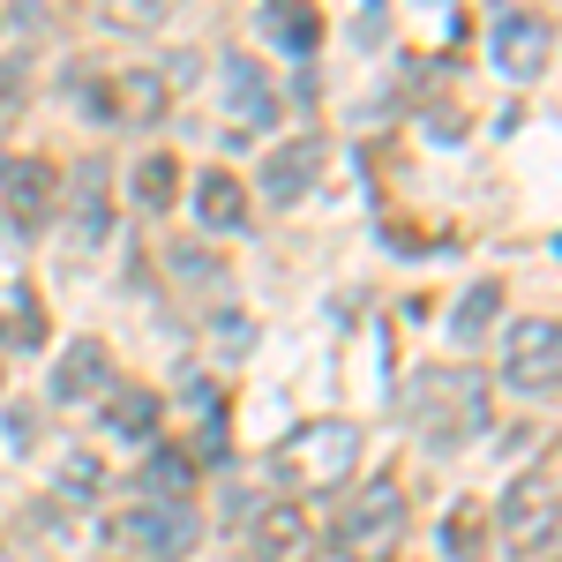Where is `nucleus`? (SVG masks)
<instances>
[{"mask_svg":"<svg viewBox=\"0 0 562 562\" xmlns=\"http://www.w3.org/2000/svg\"><path fill=\"white\" fill-rule=\"evenodd\" d=\"M405 413L428 442H465V435L487 428V375L480 368H413V390H405Z\"/></svg>","mask_w":562,"mask_h":562,"instance_id":"f03ea898","label":"nucleus"},{"mask_svg":"<svg viewBox=\"0 0 562 562\" xmlns=\"http://www.w3.org/2000/svg\"><path fill=\"white\" fill-rule=\"evenodd\" d=\"M352 465H360V428L352 420H301L270 458V473L293 495H330V487L352 480Z\"/></svg>","mask_w":562,"mask_h":562,"instance_id":"7ed1b4c3","label":"nucleus"},{"mask_svg":"<svg viewBox=\"0 0 562 562\" xmlns=\"http://www.w3.org/2000/svg\"><path fill=\"white\" fill-rule=\"evenodd\" d=\"M60 480H68L76 495H90V487H98V465H90V450H68V458H60Z\"/></svg>","mask_w":562,"mask_h":562,"instance_id":"393cba45","label":"nucleus"},{"mask_svg":"<svg viewBox=\"0 0 562 562\" xmlns=\"http://www.w3.org/2000/svg\"><path fill=\"white\" fill-rule=\"evenodd\" d=\"M15 98H23V60H0V113H15Z\"/></svg>","mask_w":562,"mask_h":562,"instance_id":"a878e982","label":"nucleus"},{"mask_svg":"<svg viewBox=\"0 0 562 562\" xmlns=\"http://www.w3.org/2000/svg\"><path fill=\"white\" fill-rule=\"evenodd\" d=\"M173 8H180V0H105V15H113V23H128V31H158Z\"/></svg>","mask_w":562,"mask_h":562,"instance_id":"4be33fe9","label":"nucleus"},{"mask_svg":"<svg viewBox=\"0 0 562 562\" xmlns=\"http://www.w3.org/2000/svg\"><path fill=\"white\" fill-rule=\"evenodd\" d=\"M278 113H285V98L262 76V60L256 53H233V60H225V128H233V143L278 128Z\"/></svg>","mask_w":562,"mask_h":562,"instance_id":"6e6552de","label":"nucleus"},{"mask_svg":"<svg viewBox=\"0 0 562 562\" xmlns=\"http://www.w3.org/2000/svg\"><path fill=\"white\" fill-rule=\"evenodd\" d=\"M315 548H323V532L301 518V503H270V510H256V555L262 562H315Z\"/></svg>","mask_w":562,"mask_h":562,"instance_id":"ddd939ff","label":"nucleus"},{"mask_svg":"<svg viewBox=\"0 0 562 562\" xmlns=\"http://www.w3.org/2000/svg\"><path fill=\"white\" fill-rule=\"evenodd\" d=\"M503 383L518 390V397H540V405L562 390V330H555V315H525V323H510Z\"/></svg>","mask_w":562,"mask_h":562,"instance_id":"20e7f679","label":"nucleus"},{"mask_svg":"<svg viewBox=\"0 0 562 562\" xmlns=\"http://www.w3.org/2000/svg\"><path fill=\"white\" fill-rule=\"evenodd\" d=\"M0 211H8L15 233H38L53 217V166L45 158H8L0 166Z\"/></svg>","mask_w":562,"mask_h":562,"instance_id":"9b49d317","label":"nucleus"},{"mask_svg":"<svg viewBox=\"0 0 562 562\" xmlns=\"http://www.w3.org/2000/svg\"><path fill=\"white\" fill-rule=\"evenodd\" d=\"M442 548H450V562H480L487 555V510L480 503H458L450 525H442Z\"/></svg>","mask_w":562,"mask_h":562,"instance_id":"6ab92c4d","label":"nucleus"},{"mask_svg":"<svg viewBox=\"0 0 562 562\" xmlns=\"http://www.w3.org/2000/svg\"><path fill=\"white\" fill-rule=\"evenodd\" d=\"M143 487H150L158 503H188V487H195V465H188L180 450H158V458L143 465Z\"/></svg>","mask_w":562,"mask_h":562,"instance_id":"aec40b11","label":"nucleus"},{"mask_svg":"<svg viewBox=\"0 0 562 562\" xmlns=\"http://www.w3.org/2000/svg\"><path fill=\"white\" fill-rule=\"evenodd\" d=\"M173 195H180V158H173V150H150V158L135 166V203H143L150 217H166V211H173Z\"/></svg>","mask_w":562,"mask_h":562,"instance_id":"a211bd4d","label":"nucleus"},{"mask_svg":"<svg viewBox=\"0 0 562 562\" xmlns=\"http://www.w3.org/2000/svg\"><path fill=\"white\" fill-rule=\"evenodd\" d=\"M555 60V15L548 8H503L495 15V68L510 83H540Z\"/></svg>","mask_w":562,"mask_h":562,"instance_id":"423d86ee","label":"nucleus"},{"mask_svg":"<svg viewBox=\"0 0 562 562\" xmlns=\"http://www.w3.org/2000/svg\"><path fill=\"white\" fill-rule=\"evenodd\" d=\"M158 413H166V405H158L150 390H135V383L105 390V428L128 435V442H150V435H158Z\"/></svg>","mask_w":562,"mask_h":562,"instance_id":"dca6fc26","label":"nucleus"},{"mask_svg":"<svg viewBox=\"0 0 562 562\" xmlns=\"http://www.w3.org/2000/svg\"><path fill=\"white\" fill-rule=\"evenodd\" d=\"M211 338H217V352H233V360H240V352H248V338H256V323H248V315H217Z\"/></svg>","mask_w":562,"mask_h":562,"instance_id":"b1692460","label":"nucleus"},{"mask_svg":"<svg viewBox=\"0 0 562 562\" xmlns=\"http://www.w3.org/2000/svg\"><path fill=\"white\" fill-rule=\"evenodd\" d=\"M195 217H203V233H240L248 225V188L233 173H203L195 180Z\"/></svg>","mask_w":562,"mask_h":562,"instance_id":"2eb2a0df","label":"nucleus"},{"mask_svg":"<svg viewBox=\"0 0 562 562\" xmlns=\"http://www.w3.org/2000/svg\"><path fill=\"white\" fill-rule=\"evenodd\" d=\"M166 98H173V90H166L158 68H121V76L98 83V105H90V113H98V121H121V128H150V121L166 113Z\"/></svg>","mask_w":562,"mask_h":562,"instance_id":"1a4fd4ad","label":"nucleus"},{"mask_svg":"<svg viewBox=\"0 0 562 562\" xmlns=\"http://www.w3.org/2000/svg\"><path fill=\"white\" fill-rule=\"evenodd\" d=\"M555 503H562L555 458H540L532 473H518L510 487H503V510H495V518H503V532H510L518 548H532V540L548 548V540H555Z\"/></svg>","mask_w":562,"mask_h":562,"instance_id":"0eeeda50","label":"nucleus"},{"mask_svg":"<svg viewBox=\"0 0 562 562\" xmlns=\"http://www.w3.org/2000/svg\"><path fill=\"white\" fill-rule=\"evenodd\" d=\"M0 562H23V555H15V540H0Z\"/></svg>","mask_w":562,"mask_h":562,"instance_id":"bb28decb","label":"nucleus"},{"mask_svg":"<svg viewBox=\"0 0 562 562\" xmlns=\"http://www.w3.org/2000/svg\"><path fill=\"white\" fill-rule=\"evenodd\" d=\"M262 38L278 53H293V60H307L323 45V8L315 0H262Z\"/></svg>","mask_w":562,"mask_h":562,"instance_id":"4468645a","label":"nucleus"},{"mask_svg":"<svg viewBox=\"0 0 562 562\" xmlns=\"http://www.w3.org/2000/svg\"><path fill=\"white\" fill-rule=\"evenodd\" d=\"M166 262H173L180 278H203V285H217V278H225V262H217L211 248H188V240H173V248H166Z\"/></svg>","mask_w":562,"mask_h":562,"instance_id":"5701e85b","label":"nucleus"},{"mask_svg":"<svg viewBox=\"0 0 562 562\" xmlns=\"http://www.w3.org/2000/svg\"><path fill=\"white\" fill-rule=\"evenodd\" d=\"M495 307H503V285H473V293L458 301V315H450V330H458V338H480V330L495 323Z\"/></svg>","mask_w":562,"mask_h":562,"instance_id":"412c9836","label":"nucleus"},{"mask_svg":"<svg viewBox=\"0 0 562 562\" xmlns=\"http://www.w3.org/2000/svg\"><path fill=\"white\" fill-rule=\"evenodd\" d=\"M323 158H330V143H323V135H293L285 150H270V166H262V203L293 211L307 188L323 180Z\"/></svg>","mask_w":562,"mask_h":562,"instance_id":"9d476101","label":"nucleus"},{"mask_svg":"<svg viewBox=\"0 0 562 562\" xmlns=\"http://www.w3.org/2000/svg\"><path fill=\"white\" fill-rule=\"evenodd\" d=\"M105 240V158H83L76 173V248H98Z\"/></svg>","mask_w":562,"mask_h":562,"instance_id":"f3484780","label":"nucleus"},{"mask_svg":"<svg viewBox=\"0 0 562 562\" xmlns=\"http://www.w3.org/2000/svg\"><path fill=\"white\" fill-rule=\"evenodd\" d=\"M105 540L128 548V555H150V562H180L203 540V525H195L188 503H150V510H121V518L105 525Z\"/></svg>","mask_w":562,"mask_h":562,"instance_id":"39448f33","label":"nucleus"},{"mask_svg":"<svg viewBox=\"0 0 562 562\" xmlns=\"http://www.w3.org/2000/svg\"><path fill=\"white\" fill-rule=\"evenodd\" d=\"M113 390V352L98 338H68L60 360H53V405H90Z\"/></svg>","mask_w":562,"mask_h":562,"instance_id":"f8f14e48","label":"nucleus"},{"mask_svg":"<svg viewBox=\"0 0 562 562\" xmlns=\"http://www.w3.org/2000/svg\"><path fill=\"white\" fill-rule=\"evenodd\" d=\"M405 532H413V495H405V480L375 473V480H360L352 503L330 518V548L346 562H397Z\"/></svg>","mask_w":562,"mask_h":562,"instance_id":"f257e3e1","label":"nucleus"}]
</instances>
